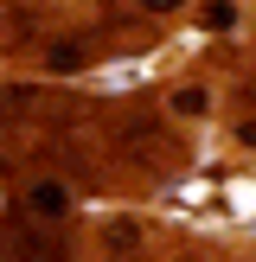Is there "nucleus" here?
<instances>
[{
	"label": "nucleus",
	"instance_id": "nucleus-5",
	"mask_svg": "<svg viewBox=\"0 0 256 262\" xmlns=\"http://www.w3.org/2000/svg\"><path fill=\"white\" fill-rule=\"evenodd\" d=\"M173 109H179V115H199V109H205V90H179Z\"/></svg>",
	"mask_w": 256,
	"mask_h": 262
},
{
	"label": "nucleus",
	"instance_id": "nucleus-3",
	"mask_svg": "<svg viewBox=\"0 0 256 262\" xmlns=\"http://www.w3.org/2000/svg\"><path fill=\"white\" fill-rule=\"evenodd\" d=\"M205 26H218V32L237 26V7H230V0H211V7H205Z\"/></svg>",
	"mask_w": 256,
	"mask_h": 262
},
{
	"label": "nucleus",
	"instance_id": "nucleus-1",
	"mask_svg": "<svg viewBox=\"0 0 256 262\" xmlns=\"http://www.w3.org/2000/svg\"><path fill=\"white\" fill-rule=\"evenodd\" d=\"M32 211L38 217H64L71 211V192H64L58 179H45V186H32Z\"/></svg>",
	"mask_w": 256,
	"mask_h": 262
},
{
	"label": "nucleus",
	"instance_id": "nucleus-4",
	"mask_svg": "<svg viewBox=\"0 0 256 262\" xmlns=\"http://www.w3.org/2000/svg\"><path fill=\"white\" fill-rule=\"evenodd\" d=\"M135 243H141V230H135V224H109V250H115V256L135 250Z\"/></svg>",
	"mask_w": 256,
	"mask_h": 262
},
{
	"label": "nucleus",
	"instance_id": "nucleus-2",
	"mask_svg": "<svg viewBox=\"0 0 256 262\" xmlns=\"http://www.w3.org/2000/svg\"><path fill=\"white\" fill-rule=\"evenodd\" d=\"M45 64H51V71H77V64H83V45H51Z\"/></svg>",
	"mask_w": 256,
	"mask_h": 262
},
{
	"label": "nucleus",
	"instance_id": "nucleus-8",
	"mask_svg": "<svg viewBox=\"0 0 256 262\" xmlns=\"http://www.w3.org/2000/svg\"><path fill=\"white\" fill-rule=\"evenodd\" d=\"M0 32H7V13H0Z\"/></svg>",
	"mask_w": 256,
	"mask_h": 262
},
{
	"label": "nucleus",
	"instance_id": "nucleus-7",
	"mask_svg": "<svg viewBox=\"0 0 256 262\" xmlns=\"http://www.w3.org/2000/svg\"><path fill=\"white\" fill-rule=\"evenodd\" d=\"M237 141H243V147H256V122H243V128H237Z\"/></svg>",
	"mask_w": 256,
	"mask_h": 262
},
{
	"label": "nucleus",
	"instance_id": "nucleus-6",
	"mask_svg": "<svg viewBox=\"0 0 256 262\" xmlns=\"http://www.w3.org/2000/svg\"><path fill=\"white\" fill-rule=\"evenodd\" d=\"M141 7H147V13H179L186 0H141Z\"/></svg>",
	"mask_w": 256,
	"mask_h": 262
}]
</instances>
